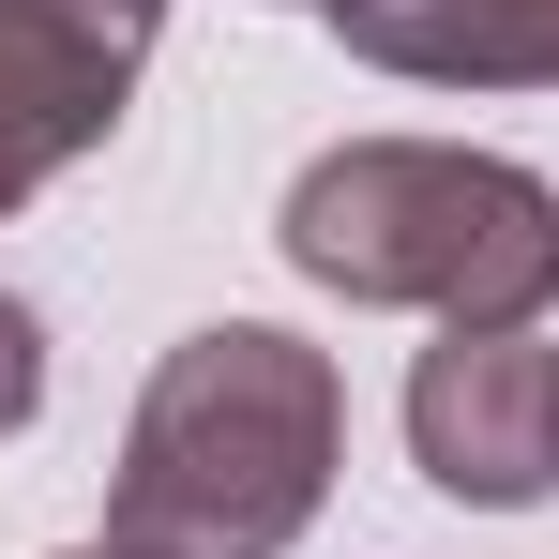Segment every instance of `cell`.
<instances>
[{
  "label": "cell",
  "mask_w": 559,
  "mask_h": 559,
  "mask_svg": "<svg viewBox=\"0 0 559 559\" xmlns=\"http://www.w3.org/2000/svg\"><path fill=\"white\" fill-rule=\"evenodd\" d=\"M408 454L439 499H559V348L545 333H439L408 364Z\"/></svg>",
  "instance_id": "277c9868"
},
{
  "label": "cell",
  "mask_w": 559,
  "mask_h": 559,
  "mask_svg": "<svg viewBox=\"0 0 559 559\" xmlns=\"http://www.w3.org/2000/svg\"><path fill=\"white\" fill-rule=\"evenodd\" d=\"M333 454H348L333 348H302L273 318H212L152 364L136 424H121L106 545L121 559H287L333 499Z\"/></svg>",
  "instance_id": "6da1fadb"
},
{
  "label": "cell",
  "mask_w": 559,
  "mask_h": 559,
  "mask_svg": "<svg viewBox=\"0 0 559 559\" xmlns=\"http://www.w3.org/2000/svg\"><path fill=\"white\" fill-rule=\"evenodd\" d=\"M31 408H46V318H31V302L0 287V439H15Z\"/></svg>",
  "instance_id": "8992f818"
},
{
  "label": "cell",
  "mask_w": 559,
  "mask_h": 559,
  "mask_svg": "<svg viewBox=\"0 0 559 559\" xmlns=\"http://www.w3.org/2000/svg\"><path fill=\"white\" fill-rule=\"evenodd\" d=\"M348 61L424 92H559V0H318Z\"/></svg>",
  "instance_id": "5b68a950"
},
{
  "label": "cell",
  "mask_w": 559,
  "mask_h": 559,
  "mask_svg": "<svg viewBox=\"0 0 559 559\" xmlns=\"http://www.w3.org/2000/svg\"><path fill=\"white\" fill-rule=\"evenodd\" d=\"M152 31L167 0H0V212H31L76 152H106Z\"/></svg>",
  "instance_id": "3957f363"
},
{
  "label": "cell",
  "mask_w": 559,
  "mask_h": 559,
  "mask_svg": "<svg viewBox=\"0 0 559 559\" xmlns=\"http://www.w3.org/2000/svg\"><path fill=\"white\" fill-rule=\"evenodd\" d=\"M61 559H121V545H61Z\"/></svg>",
  "instance_id": "52a82bcc"
},
{
  "label": "cell",
  "mask_w": 559,
  "mask_h": 559,
  "mask_svg": "<svg viewBox=\"0 0 559 559\" xmlns=\"http://www.w3.org/2000/svg\"><path fill=\"white\" fill-rule=\"evenodd\" d=\"M287 273L333 302H424L439 333H530L559 302V182L454 136H348L287 182Z\"/></svg>",
  "instance_id": "7a4b0ae2"
}]
</instances>
